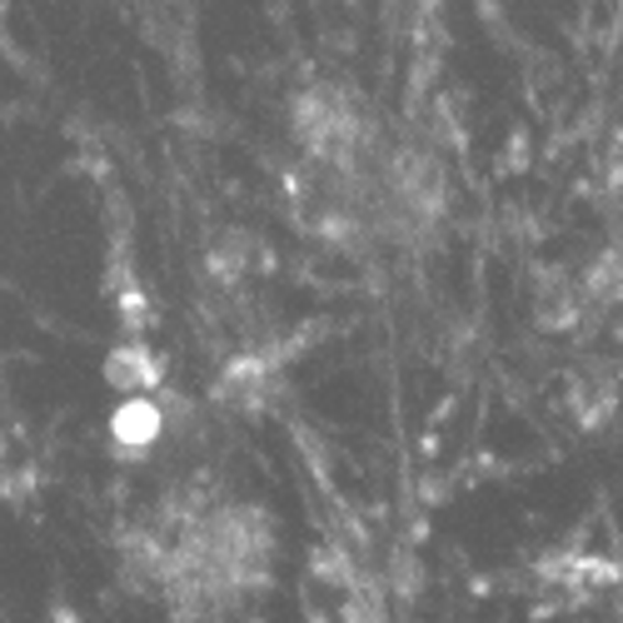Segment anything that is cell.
<instances>
[{
  "mask_svg": "<svg viewBox=\"0 0 623 623\" xmlns=\"http://www.w3.org/2000/svg\"><path fill=\"white\" fill-rule=\"evenodd\" d=\"M160 379H165L160 359L141 340H125L105 355V385L120 389V394H151V389H160Z\"/></svg>",
  "mask_w": 623,
  "mask_h": 623,
  "instance_id": "6da1fadb",
  "label": "cell"
},
{
  "mask_svg": "<svg viewBox=\"0 0 623 623\" xmlns=\"http://www.w3.org/2000/svg\"><path fill=\"white\" fill-rule=\"evenodd\" d=\"M160 430H165V414L151 394H125V404L110 414V440H115L120 449H135V454L151 449V444L160 440Z\"/></svg>",
  "mask_w": 623,
  "mask_h": 623,
  "instance_id": "7a4b0ae2",
  "label": "cell"
}]
</instances>
